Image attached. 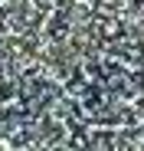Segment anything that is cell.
I'll return each mask as SVG.
<instances>
[{
	"label": "cell",
	"mask_w": 144,
	"mask_h": 151,
	"mask_svg": "<svg viewBox=\"0 0 144 151\" xmlns=\"http://www.w3.org/2000/svg\"><path fill=\"white\" fill-rule=\"evenodd\" d=\"M69 23L144 82V0H59Z\"/></svg>",
	"instance_id": "1"
}]
</instances>
